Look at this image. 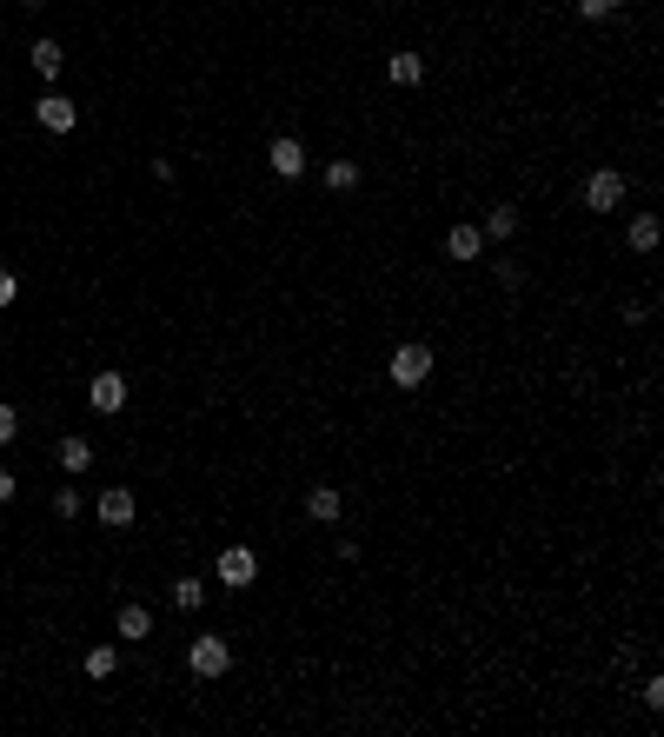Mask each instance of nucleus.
Masks as SVG:
<instances>
[{
    "instance_id": "obj_13",
    "label": "nucleus",
    "mask_w": 664,
    "mask_h": 737,
    "mask_svg": "<svg viewBox=\"0 0 664 737\" xmlns=\"http://www.w3.org/2000/svg\"><path fill=\"white\" fill-rule=\"evenodd\" d=\"M479 233H485V240H512V233H518V206H492Z\"/></svg>"
},
{
    "instance_id": "obj_2",
    "label": "nucleus",
    "mask_w": 664,
    "mask_h": 737,
    "mask_svg": "<svg viewBox=\"0 0 664 737\" xmlns=\"http://www.w3.org/2000/svg\"><path fill=\"white\" fill-rule=\"evenodd\" d=\"M186 664H193V678H226V671H233V645H226V638H193V645H186Z\"/></svg>"
},
{
    "instance_id": "obj_4",
    "label": "nucleus",
    "mask_w": 664,
    "mask_h": 737,
    "mask_svg": "<svg viewBox=\"0 0 664 737\" xmlns=\"http://www.w3.org/2000/svg\"><path fill=\"white\" fill-rule=\"evenodd\" d=\"M253 578H259V558H253V545H226V552H220V585L246 591Z\"/></svg>"
},
{
    "instance_id": "obj_19",
    "label": "nucleus",
    "mask_w": 664,
    "mask_h": 737,
    "mask_svg": "<svg viewBox=\"0 0 664 737\" xmlns=\"http://www.w3.org/2000/svg\"><path fill=\"white\" fill-rule=\"evenodd\" d=\"M326 186H332V193H352V186H359V166H352V160H332L326 166Z\"/></svg>"
},
{
    "instance_id": "obj_22",
    "label": "nucleus",
    "mask_w": 664,
    "mask_h": 737,
    "mask_svg": "<svg viewBox=\"0 0 664 737\" xmlns=\"http://www.w3.org/2000/svg\"><path fill=\"white\" fill-rule=\"evenodd\" d=\"M54 512H60V518H80V492H74V485H67V492L54 498Z\"/></svg>"
},
{
    "instance_id": "obj_1",
    "label": "nucleus",
    "mask_w": 664,
    "mask_h": 737,
    "mask_svg": "<svg viewBox=\"0 0 664 737\" xmlns=\"http://www.w3.org/2000/svg\"><path fill=\"white\" fill-rule=\"evenodd\" d=\"M386 379H392L399 392L425 386V379H432V346H419V339H412V346H399V352H392V366H386Z\"/></svg>"
},
{
    "instance_id": "obj_24",
    "label": "nucleus",
    "mask_w": 664,
    "mask_h": 737,
    "mask_svg": "<svg viewBox=\"0 0 664 737\" xmlns=\"http://www.w3.org/2000/svg\"><path fill=\"white\" fill-rule=\"evenodd\" d=\"M0 498H14V472L7 465H0Z\"/></svg>"
},
{
    "instance_id": "obj_20",
    "label": "nucleus",
    "mask_w": 664,
    "mask_h": 737,
    "mask_svg": "<svg viewBox=\"0 0 664 737\" xmlns=\"http://www.w3.org/2000/svg\"><path fill=\"white\" fill-rule=\"evenodd\" d=\"M572 7H578L585 20H611V14H618V0H572Z\"/></svg>"
},
{
    "instance_id": "obj_3",
    "label": "nucleus",
    "mask_w": 664,
    "mask_h": 737,
    "mask_svg": "<svg viewBox=\"0 0 664 737\" xmlns=\"http://www.w3.org/2000/svg\"><path fill=\"white\" fill-rule=\"evenodd\" d=\"M585 206H591V213H618V206H625V173H611V166H605V173H591V180H585Z\"/></svg>"
},
{
    "instance_id": "obj_18",
    "label": "nucleus",
    "mask_w": 664,
    "mask_h": 737,
    "mask_svg": "<svg viewBox=\"0 0 664 737\" xmlns=\"http://www.w3.org/2000/svg\"><path fill=\"white\" fill-rule=\"evenodd\" d=\"M200 598H206L200 578H173V605H180V611H200Z\"/></svg>"
},
{
    "instance_id": "obj_14",
    "label": "nucleus",
    "mask_w": 664,
    "mask_h": 737,
    "mask_svg": "<svg viewBox=\"0 0 664 737\" xmlns=\"http://www.w3.org/2000/svg\"><path fill=\"white\" fill-rule=\"evenodd\" d=\"M120 638H153V611L147 605H120Z\"/></svg>"
},
{
    "instance_id": "obj_8",
    "label": "nucleus",
    "mask_w": 664,
    "mask_h": 737,
    "mask_svg": "<svg viewBox=\"0 0 664 737\" xmlns=\"http://www.w3.org/2000/svg\"><path fill=\"white\" fill-rule=\"evenodd\" d=\"M266 160H273L279 180H299V173H306V147H299V140H273V153H266Z\"/></svg>"
},
{
    "instance_id": "obj_7",
    "label": "nucleus",
    "mask_w": 664,
    "mask_h": 737,
    "mask_svg": "<svg viewBox=\"0 0 664 737\" xmlns=\"http://www.w3.org/2000/svg\"><path fill=\"white\" fill-rule=\"evenodd\" d=\"M93 512H100V525H113V532H120V525H133V492H127V485H107Z\"/></svg>"
},
{
    "instance_id": "obj_6",
    "label": "nucleus",
    "mask_w": 664,
    "mask_h": 737,
    "mask_svg": "<svg viewBox=\"0 0 664 737\" xmlns=\"http://www.w3.org/2000/svg\"><path fill=\"white\" fill-rule=\"evenodd\" d=\"M87 399H93V412H120L127 406V379H120V372H93Z\"/></svg>"
},
{
    "instance_id": "obj_12",
    "label": "nucleus",
    "mask_w": 664,
    "mask_h": 737,
    "mask_svg": "<svg viewBox=\"0 0 664 737\" xmlns=\"http://www.w3.org/2000/svg\"><path fill=\"white\" fill-rule=\"evenodd\" d=\"M306 518L332 525V518H339V492H332V485H313V492H306Z\"/></svg>"
},
{
    "instance_id": "obj_10",
    "label": "nucleus",
    "mask_w": 664,
    "mask_h": 737,
    "mask_svg": "<svg viewBox=\"0 0 664 737\" xmlns=\"http://www.w3.org/2000/svg\"><path fill=\"white\" fill-rule=\"evenodd\" d=\"M27 60H34V74H40V80H54L60 67H67V54H60V40H34V47H27Z\"/></svg>"
},
{
    "instance_id": "obj_25",
    "label": "nucleus",
    "mask_w": 664,
    "mask_h": 737,
    "mask_svg": "<svg viewBox=\"0 0 664 737\" xmlns=\"http://www.w3.org/2000/svg\"><path fill=\"white\" fill-rule=\"evenodd\" d=\"M20 7H47V0H20Z\"/></svg>"
},
{
    "instance_id": "obj_21",
    "label": "nucleus",
    "mask_w": 664,
    "mask_h": 737,
    "mask_svg": "<svg viewBox=\"0 0 664 737\" xmlns=\"http://www.w3.org/2000/svg\"><path fill=\"white\" fill-rule=\"evenodd\" d=\"M7 439H20V412L14 406H0V445H7Z\"/></svg>"
},
{
    "instance_id": "obj_17",
    "label": "nucleus",
    "mask_w": 664,
    "mask_h": 737,
    "mask_svg": "<svg viewBox=\"0 0 664 737\" xmlns=\"http://www.w3.org/2000/svg\"><path fill=\"white\" fill-rule=\"evenodd\" d=\"M651 246H658V220L638 213V220H631V253H651Z\"/></svg>"
},
{
    "instance_id": "obj_9",
    "label": "nucleus",
    "mask_w": 664,
    "mask_h": 737,
    "mask_svg": "<svg viewBox=\"0 0 664 737\" xmlns=\"http://www.w3.org/2000/svg\"><path fill=\"white\" fill-rule=\"evenodd\" d=\"M445 253H452V259H465V266H472V259L485 253V233H479V226H452V233H445Z\"/></svg>"
},
{
    "instance_id": "obj_23",
    "label": "nucleus",
    "mask_w": 664,
    "mask_h": 737,
    "mask_svg": "<svg viewBox=\"0 0 664 737\" xmlns=\"http://www.w3.org/2000/svg\"><path fill=\"white\" fill-rule=\"evenodd\" d=\"M14 293H20V279L7 273V266H0V306H14Z\"/></svg>"
},
{
    "instance_id": "obj_15",
    "label": "nucleus",
    "mask_w": 664,
    "mask_h": 737,
    "mask_svg": "<svg viewBox=\"0 0 664 737\" xmlns=\"http://www.w3.org/2000/svg\"><path fill=\"white\" fill-rule=\"evenodd\" d=\"M93 465V445L87 439H60V472H87Z\"/></svg>"
},
{
    "instance_id": "obj_11",
    "label": "nucleus",
    "mask_w": 664,
    "mask_h": 737,
    "mask_svg": "<svg viewBox=\"0 0 664 737\" xmlns=\"http://www.w3.org/2000/svg\"><path fill=\"white\" fill-rule=\"evenodd\" d=\"M386 80H392V87H419V80H425V60L419 54H392L386 60Z\"/></svg>"
},
{
    "instance_id": "obj_16",
    "label": "nucleus",
    "mask_w": 664,
    "mask_h": 737,
    "mask_svg": "<svg viewBox=\"0 0 664 737\" xmlns=\"http://www.w3.org/2000/svg\"><path fill=\"white\" fill-rule=\"evenodd\" d=\"M113 671H120V651H113V645H93L87 651V678H113Z\"/></svg>"
},
{
    "instance_id": "obj_5",
    "label": "nucleus",
    "mask_w": 664,
    "mask_h": 737,
    "mask_svg": "<svg viewBox=\"0 0 664 737\" xmlns=\"http://www.w3.org/2000/svg\"><path fill=\"white\" fill-rule=\"evenodd\" d=\"M34 120H40V127H47V133H74V127H80V107H74V100H67V93H40Z\"/></svg>"
}]
</instances>
